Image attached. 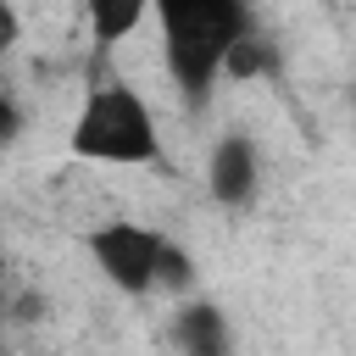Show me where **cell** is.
Here are the masks:
<instances>
[{"label":"cell","mask_w":356,"mask_h":356,"mask_svg":"<svg viewBox=\"0 0 356 356\" xmlns=\"http://www.w3.org/2000/svg\"><path fill=\"white\" fill-rule=\"evenodd\" d=\"M0 267H6V256H0Z\"/></svg>","instance_id":"10"},{"label":"cell","mask_w":356,"mask_h":356,"mask_svg":"<svg viewBox=\"0 0 356 356\" xmlns=\"http://www.w3.org/2000/svg\"><path fill=\"white\" fill-rule=\"evenodd\" d=\"M89 256L95 267L122 289V295H145L156 289V256H161V234L139 228V222H106L89 234Z\"/></svg>","instance_id":"3"},{"label":"cell","mask_w":356,"mask_h":356,"mask_svg":"<svg viewBox=\"0 0 356 356\" xmlns=\"http://www.w3.org/2000/svg\"><path fill=\"white\" fill-rule=\"evenodd\" d=\"M156 284H167V289H189V284H195V261H189V250H178V245H167V239H161Z\"/></svg>","instance_id":"7"},{"label":"cell","mask_w":356,"mask_h":356,"mask_svg":"<svg viewBox=\"0 0 356 356\" xmlns=\"http://www.w3.org/2000/svg\"><path fill=\"white\" fill-rule=\"evenodd\" d=\"M172 339H178L184 356H228V350H234V345H228L222 312L206 306V300H189V306L172 312Z\"/></svg>","instance_id":"5"},{"label":"cell","mask_w":356,"mask_h":356,"mask_svg":"<svg viewBox=\"0 0 356 356\" xmlns=\"http://www.w3.org/2000/svg\"><path fill=\"white\" fill-rule=\"evenodd\" d=\"M22 39V17H17V6L11 0H0V61L11 56V44Z\"/></svg>","instance_id":"8"},{"label":"cell","mask_w":356,"mask_h":356,"mask_svg":"<svg viewBox=\"0 0 356 356\" xmlns=\"http://www.w3.org/2000/svg\"><path fill=\"white\" fill-rule=\"evenodd\" d=\"M72 150L89 161H117V167H139L161 156V134L156 117L145 106V95H134L128 83H106L83 100L78 122H72Z\"/></svg>","instance_id":"2"},{"label":"cell","mask_w":356,"mask_h":356,"mask_svg":"<svg viewBox=\"0 0 356 356\" xmlns=\"http://www.w3.org/2000/svg\"><path fill=\"white\" fill-rule=\"evenodd\" d=\"M206 184L217 206H245L256 195V145L245 134H222L206 161Z\"/></svg>","instance_id":"4"},{"label":"cell","mask_w":356,"mask_h":356,"mask_svg":"<svg viewBox=\"0 0 356 356\" xmlns=\"http://www.w3.org/2000/svg\"><path fill=\"white\" fill-rule=\"evenodd\" d=\"M156 17L178 89L189 100H206V89L228 67V50L250 33L245 0H156Z\"/></svg>","instance_id":"1"},{"label":"cell","mask_w":356,"mask_h":356,"mask_svg":"<svg viewBox=\"0 0 356 356\" xmlns=\"http://www.w3.org/2000/svg\"><path fill=\"white\" fill-rule=\"evenodd\" d=\"M17 134H22V111H17L11 95H0V145H11Z\"/></svg>","instance_id":"9"},{"label":"cell","mask_w":356,"mask_h":356,"mask_svg":"<svg viewBox=\"0 0 356 356\" xmlns=\"http://www.w3.org/2000/svg\"><path fill=\"white\" fill-rule=\"evenodd\" d=\"M89 6V33H95V44H117V39H128L139 22H145V11L156 6V0H83Z\"/></svg>","instance_id":"6"}]
</instances>
